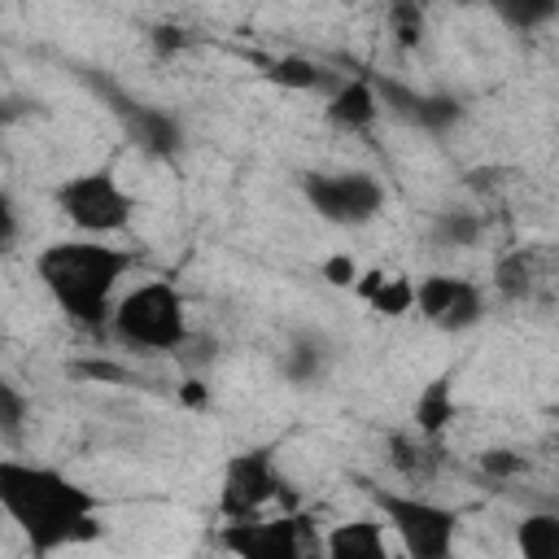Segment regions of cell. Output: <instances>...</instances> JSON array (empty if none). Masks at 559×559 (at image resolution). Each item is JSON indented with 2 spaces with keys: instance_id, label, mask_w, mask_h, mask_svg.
I'll use <instances>...</instances> for the list:
<instances>
[{
  "instance_id": "6da1fadb",
  "label": "cell",
  "mask_w": 559,
  "mask_h": 559,
  "mask_svg": "<svg viewBox=\"0 0 559 559\" xmlns=\"http://www.w3.org/2000/svg\"><path fill=\"white\" fill-rule=\"evenodd\" d=\"M0 511L22 533L35 559H52L74 546H92L105 524L96 511V493L48 463L0 454Z\"/></svg>"
},
{
  "instance_id": "7a4b0ae2",
  "label": "cell",
  "mask_w": 559,
  "mask_h": 559,
  "mask_svg": "<svg viewBox=\"0 0 559 559\" xmlns=\"http://www.w3.org/2000/svg\"><path fill=\"white\" fill-rule=\"evenodd\" d=\"M135 266V253L105 245V240H52L39 249L35 258V280L44 284V293L52 297V306L83 332H100L109 328L114 301H118V284L127 280V271Z\"/></svg>"
},
{
  "instance_id": "3957f363",
  "label": "cell",
  "mask_w": 559,
  "mask_h": 559,
  "mask_svg": "<svg viewBox=\"0 0 559 559\" xmlns=\"http://www.w3.org/2000/svg\"><path fill=\"white\" fill-rule=\"evenodd\" d=\"M109 332L140 354H179L192 336L188 301L170 280H144L114 301Z\"/></svg>"
},
{
  "instance_id": "277c9868",
  "label": "cell",
  "mask_w": 559,
  "mask_h": 559,
  "mask_svg": "<svg viewBox=\"0 0 559 559\" xmlns=\"http://www.w3.org/2000/svg\"><path fill=\"white\" fill-rule=\"evenodd\" d=\"M367 493L406 559H454V550H459V511L454 507L432 502L424 493L380 489V485H371Z\"/></svg>"
},
{
  "instance_id": "5b68a950",
  "label": "cell",
  "mask_w": 559,
  "mask_h": 559,
  "mask_svg": "<svg viewBox=\"0 0 559 559\" xmlns=\"http://www.w3.org/2000/svg\"><path fill=\"white\" fill-rule=\"evenodd\" d=\"M52 205L57 214L83 231L87 240H105V236H118L131 227L135 218V197L118 183L114 170L96 166V170H79V175H66L57 188H52Z\"/></svg>"
},
{
  "instance_id": "8992f818",
  "label": "cell",
  "mask_w": 559,
  "mask_h": 559,
  "mask_svg": "<svg viewBox=\"0 0 559 559\" xmlns=\"http://www.w3.org/2000/svg\"><path fill=\"white\" fill-rule=\"evenodd\" d=\"M293 485L275 459V445H249L240 454H231L223 463V480H218V515L223 524L231 520H253L262 515L266 502L288 498Z\"/></svg>"
},
{
  "instance_id": "52a82bcc",
  "label": "cell",
  "mask_w": 559,
  "mask_h": 559,
  "mask_svg": "<svg viewBox=\"0 0 559 559\" xmlns=\"http://www.w3.org/2000/svg\"><path fill=\"white\" fill-rule=\"evenodd\" d=\"M301 197L332 227H367L384 210V183L371 170H306Z\"/></svg>"
},
{
  "instance_id": "ba28073f",
  "label": "cell",
  "mask_w": 559,
  "mask_h": 559,
  "mask_svg": "<svg viewBox=\"0 0 559 559\" xmlns=\"http://www.w3.org/2000/svg\"><path fill=\"white\" fill-rule=\"evenodd\" d=\"M218 546L231 559H310V550L323 555V537H314L310 520L297 511L231 520L218 528Z\"/></svg>"
},
{
  "instance_id": "9c48e42d",
  "label": "cell",
  "mask_w": 559,
  "mask_h": 559,
  "mask_svg": "<svg viewBox=\"0 0 559 559\" xmlns=\"http://www.w3.org/2000/svg\"><path fill=\"white\" fill-rule=\"evenodd\" d=\"M96 92L109 100V114L118 118V127L127 131V140H131L140 153H148V157H157V162H175V157L183 153L188 135H183L179 114H170V109H162V105H153V100H135V96L118 92L114 83H96Z\"/></svg>"
},
{
  "instance_id": "30bf717a",
  "label": "cell",
  "mask_w": 559,
  "mask_h": 559,
  "mask_svg": "<svg viewBox=\"0 0 559 559\" xmlns=\"http://www.w3.org/2000/svg\"><path fill=\"white\" fill-rule=\"evenodd\" d=\"M415 310L424 323H432L437 332H472L485 319V288L467 275H450V271H432L415 284Z\"/></svg>"
},
{
  "instance_id": "8fae6325",
  "label": "cell",
  "mask_w": 559,
  "mask_h": 559,
  "mask_svg": "<svg viewBox=\"0 0 559 559\" xmlns=\"http://www.w3.org/2000/svg\"><path fill=\"white\" fill-rule=\"evenodd\" d=\"M371 87H376L380 109L397 114L402 122H411V127H419L428 135H445L463 118V100L450 96V92H415V87H406L397 79H371Z\"/></svg>"
},
{
  "instance_id": "7c38bea8",
  "label": "cell",
  "mask_w": 559,
  "mask_h": 559,
  "mask_svg": "<svg viewBox=\"0 0 559 559\" xmlns=\"http://www.w3.org/2000/svg\"><path fill=\"white\" fill-rule=\"evenodd\" d=\"M384 459L389 467L406 480V485H428L437 472H441V441L432 437H419L415 428H397L384 437Z\"/></svg>"
},
{
  "instance_id": "4fadbf2b",
  "label": "cell",
  "mask_w": 559,
  "mask_h": 559,
  "mask_svg": "<svg viewBox=\"0 0 559 559\" xmlns=\"http://www.w3.org/2000/svg\"><path fill=\"white\" fill-rule=\"evenodd\" d=\"M323 559H393V550L384 542V524L371 515H358L323 533Z\"/></svg>"
},
{
  "instance_id": "5bb4252c",
  "label": "cell",
  "mask_w": 559,
  "mask_h": 559,
  "mask_svg": "<svg viewBox=\"0 0 559 559\" xmlns=\"http://www.w3.org/2000/svg\"><path fill=\"white\" fill-rule=\"evenodd\" d=\"M323 118L341 131H371L380 118V100H376L371 79H341V87L323 105Z\"/></svg>"
},
{
  "instance_id": "9a60e30c",
  "label": "cell",
  "mask_w": 559,
  "mask_h": 559,
  "mask_svg": "<svg viewBox=\"0 0 559 559\" xmlns=\"http://www.w3.org/2000/svg\"><path fill=\"white\" fill-rule=\"evenodd\" d=\"M328 367H332V341L323 332L301 328V332L288 336V349L280 354L284 380H293V384H319L328 376Z\"/></svg>"
},
{
  "instance_id": "2e32d148",
  "label": "cell",
  "mask_w": 559,
  "mask_h": 559,
  "mask_svg": "<svg viewBox=\"0 0 559 559\" xmlns=\"http://www.w3.org/2000/svg\"><path fill=\"white\" fill-rule=\"evenodd\" d=\"M542 280H546V275H542V253L528 249V245H520V249L498 253L489 284H493V293H498L502 301H528Z\"/></svg>"
},
{
  "instance_id": "e0dca14e",
  "label": "cell",
  "mask_w": 559,
  "mask_h": 559,
  "mask_svg": "<svg viewBox=\"0 0 559 559\" xmlns=\"http://www.w3.org/2000/svg\"><path fill=\"white\" fill-rule=\"evenodd\" d=\"M354 293L384 319H402L415 310V284L402 280V275H389V271H358L354 280Z\"/></svg>"
},
{
  "instance_id": "ac0fdd59",
  "label": "cell",
  "mask_w": 559,
  "mask_h": 559,
  "mask_svg": "<svg viewBox=\"0 0 559 559\" xmlns=\"http://www.w3.org/2000/svg\"><path fill=\"white\" fill-rule=\"evenodd\" d=\"M454 415H459V402H454L450 376L428 380V384L419 389V397H415V411H411L415 432H419V437H432V441H441V432L454 424Z\"/></svg>"
},
{
  "instance_id": "d6986e66",
  "label": "cell",
  "mask_w": 559,
  "mask_h": 559,
  "mask_svg": "<svg viewBox=\"0 0 559 559\" xmlns=\"http://www.w3.org/2000/svg\"><path fill=\"white\" fill-rule=\"evenodd\" d=\"M266 79H271L275 87H288V92H319V96H332V92L341 87V79H336L328 66H319L314 57H297V52L271 61V66H266Z\"/></svg>"
},
{
  "instance_id": "ffe728a7",
  "label": "cell",
  "mask_w": 559,
  "mask_h": 559,
  "mask_svg": "<svg viewBox=\"0 0 559 559\" xmlns=\"http://www.w3.org/2000/svg\"><path fill=\"white\" fill-rule=\"evenodd\" d=\"M520 559H559V515L555 511H528L515 524Z\"/></svg>"
},
{
  "instance_id": "44dd1931",
  "label": "cell",
  "mask_w": 559,
  "mask_h": 559,
  "mask_svg": "<svg viewBox=\"0 0 559 559\" xmlns=\"http://www.w3.org/2000/svg\"><path fill=\"white\" fill-rule=\"evenodd\" d=\"M432 240L441 249H476L485 240V218L476 210H441L432 218Z\"/></svg>"
},
{
  "instance_id": "7402d4cb",
  "label": "cell",
  "mask_w": 559,
  "mask_h": 559,
  "mask_svg": "<svg viewBox=\"0 0 559 559\" xmlns=\"http://www.w3.org/2000/svg\"><path fill=\"white\" fill-rule=\"evenodd\" d=\"M26 415H31L26 393H22L13 380L0 376V437H4V441H17V437L26 432Z\"/></svg>"
},
{
  "instance_id": "603a6c76",
  "label": "cell",
  "mask_w": 559,
  "mask_h": 559,
  "mask_svg": "<svg viewBox=\"0 0 559 559\" xmlns=\"http://www.w3.org/2000/svg\"><path fill=\"white\" fill-rule=\"evenodd\" d=\"M389 31H393V39L402 44V48H419V39H424V26H428V17H424V9L419 4H389Z\"/></svg>"
},
{
  "instance_id": "cb8c5ba5",
  "label": "cell",
  "mask_w": 559,
  "mask_h": 559,
  "mask_svg": "<svg viewBox=\"0 0 559 559\" xmlns=\"http://www.w3.org/2000/svg\"><path fill=\"white\" fill-rule=\"evenodd\" d=\"M498 13H502L511 26L528 31V26H537V22H550V17L559 13V4H555V0H524V4H502Z\"/></svg>"
},
{
  "instance_id": "d4e9b609",
  "label": "cell",
  "mask_w": 559,
  "mask_h": 559,
  "mask_svg": "<svg viewBox=\"0 0 559 559\" xmlns=\"http://www.w3.org/2000/svg\"><path fill=\"white\" fill-rule=\"evenodd\" d=\"M480 472L493 476V480H511V476L524 472V454H515V450H485L480 454Z\"/></svg>"
},
{
  "instance_id": "484cf974",
  "label": "cell",
  "mask_w": 559,
  "mask_h": 559,
  "mask_svg": "<svg viewBox=\"0 0 559 559\" xmlns=\"http://www.w3.org/2000/svg\"><path fill=\"white\" fill-rule=\"evenodd\" d=\"M319 275H323L332 288H354V280H358V262H354L349 253H332V258H323Z\"/></svg>"
},
{
  "instance_id": "4316f807",
  "label": "cell",
  "mask_w": 559,
  "mask_h": 559,
  "mask_svg": "<svg viewBox=\"0 0 559 559\" xmlns=\"http://www.w3.org/2000/svg\"><path fill=\"white\" fill-rule=\"evenodd\" d=\"M17 231H22V214H17V201L0 188V249H9L13 240H17Z\"/></svg>"
},
{
  "instance_id": "83f0119b",
  "label": "cell",
  "mask_w": 559,
  "mask_h": 559,
  "mask_svg": "<svg viewBox=\"0 0 559 559\" xmlns=\"http://www.w3.org/2000/svg\"><path fill=\"white\" fill-rule=\"evenodd\" d=\"M148 44L162 52V57H170V52H179V48H188V35L179 31V26H153V35H148Z\"/></svg>"
},
{
  "instance_id": "f1b7e54d",
  "label": "cell",
  "mask_w": 559,
  "mask_h": 559,
  "mask_svg": "<svg viewBox=\"0 0 559 559\" xmlns=\"http://www.w3.org/2000/svg\"><path fill=\"white\" fill-rule=\"evenodd\" d=\"M70 371H74V376H87V380H127V371H122V367H114V362H105V358L70 362Z\"/></svg>"
},
{
  "instance_id": "f546056e",
  "label": "cell",
  "mask_w": 559,
  "mask_h": 559,
  "mask_svg": "<svg viewBox=\"0 0 559 559\" xmlns=\"http://www.w3.org/2000/svg\"><path fill=\"white\" fill-rule=\"evenodd\" d=\"M179 402L192 406V411H205L210 406V389L201 380H188V384H179Z\"/></svg>"
},
{
  "instance_id": "4dcf8cb0",
  "label": "cell",
  "mask_w": 559,
  "mask_h": 559,
  "mask_svg": "<svg viewBox=\"0 0 559 559\" xmlns=\"http://www.w3.org/2000/svg\"><path fill=\"white\" fill-rule=\"evenodd\" d=\"M22 114H26V105H17V100H4V96H0V127H9V122H13V118H22Z\"/></svg>"
},
{
  "instance_id": "1f68e13d",
  "label": "cell",
  "mask_w": 559,
  "mask_h": 559,
  "mask_svg": "<svg viewBox=\"0 0 559 559\" xmlns=\"http://www.w3.org/2000/svg\"><path fill=\"white\" fill-rule=\"evenodd\" d=\"M0 345H4V328H0Z\"/></svg>"
}]
</instances>
